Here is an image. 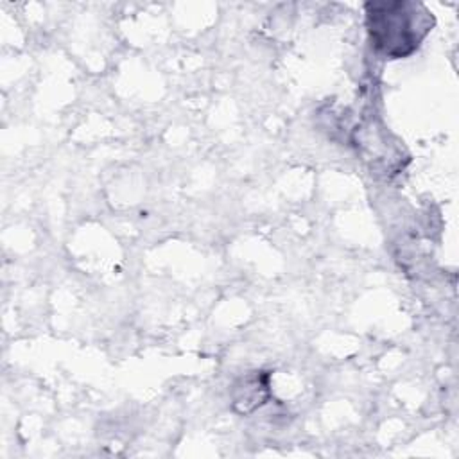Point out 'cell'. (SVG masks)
<instances>
[{"mask_svg": "<svg viewBox=\"0 0 459 459\" xmlns=\"http://www.w3.org/2000/svg\"><path fill=\"white\" fill-rule=\"evenodd\" d=\"M366 23L371 45L387 57L412 54L432 27V16L414 2L366 4Z\"/></svg>", "mask_w": 459, "mask_h": 459, "instance_id": "6da1fadb", "label": "cell"}]
</instances>
